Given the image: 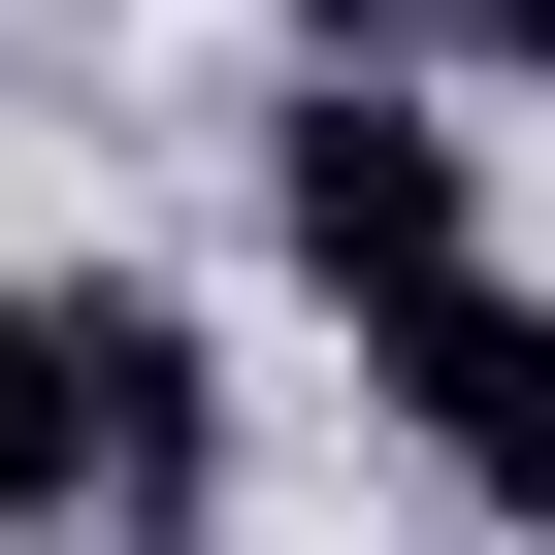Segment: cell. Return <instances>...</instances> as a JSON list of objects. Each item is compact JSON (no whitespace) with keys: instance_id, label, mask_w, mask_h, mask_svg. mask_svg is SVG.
Wrapping results in <instances>:
<instances>
[{"instance_id":"1","label":"cell","mask_w":555,"mask_h":555,"mask_svg":"<svg viewBox=\"0 0 555 555\" xmlns=\"http://www.w3.org/2000/svg\"><path fill=\"white\" fill-rule=\"evenodd\" d=\"M196 490H229V360L164 295L0 261V522H196Z\"/></svg>"},{"instance_id":"2","label":"cell","mask_w":555,"mask_h":555,"mask_svg":"<svg viewBox=\"0 0 555 555\" xmlns=\"http://www.w3.org/2000/svg\"><path fill=\"white\" fill-rule=\"evenodd\" d=\"M261 229H295L327 295H457V261H490V164L425 131V66H295V131H261Z\"/></svg>"},{"instance_id":"3","label":"cell","mask_w":555,"mask_h":555,"mask_svg":"<svg viewBox=\"0 0 555 555\" xmlns=\"http://www.w3.org/2000/svg\"><path fill=\"white\" fill-rule=\"evenodd\" d=\"M360 360H392V425H425L490 522H555V295H490V261H457V295H360Z\"/></svg>"},{"instance_id":"4","label":"cell","mask_w":555,"mask_h":555,"mask_svg":"<svg viewBox=\"0 0 555 555\" xmlns=\"http://www.w3.org/2000/svg\"><path fill=\"white\" fill-rule=\"evenodd\" d=\"M327 66H425V99H555V0H295Z\"/></svg>"},{"instance_id":"5","label":"cell","mask_w":555,"mask_h":555,"mask_svg":"<svg viewBox=\"0 0 555 555\" xmlns=\"http://www.w3.org/2000/svg\"><path fill=\"white\" fill-rule=\"evenodd\" d=\"M66 555H164V522H66Z\"/></svg>"}]
</instances>
